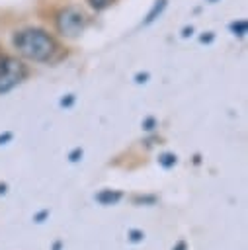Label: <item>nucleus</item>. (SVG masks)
Here are the masks:
<instances>
[{
  "instance_id": "18",
  "label": "nucleus",
  "mask_w": 248,
  "mask_h": 250,
  "mask_svg": "<svg viewBox=\"0 0 248 250\" xmlns=\"http://www.w3.org/2000/svg\"><path fill=\"white\" fill-rule=\"evenodd\" d=\"M6 191H8V186H6L4 182H0V195H4Z\"/></svg>"
},
{
  "instance_id": "6",
  "label": "nucleus",
  "mask_w": 248,
  "mask_h": 250,
  "mask_svg": "<svg viewBox=\"0 0 248 250\" xmlns=\"http://www.w3.org/2000/svg\"><path fill=\"white\" fill-rule=\"evenodd\" d=\"M86 2H88V6H90L92 10H96V12H103V10L111 8L117 0H86Z\"/></svg>"
},
{
  "instance_id": "9",
  "label": "nucleus",
  "mask_w": 248,
  "mask_h": 250,
  "mask_svg": "<svg viewBox=\"0 0 248 250\" xmlns=\"http://www.w3.org/2000/svg\"><path fill=\"white\" fill-rule=\"evenodd\" d=\"M127 236H129V240H131V242H141V240L145 238V232H143V230H139V229H131V230L127 232Z\"/></svg>"
},
{
  "instance_id": "8",
  "label": "nucleus",
  "mask_w": 248,
  "mask_h": 250,
  "mask_svg": "<svg viewBox=\"0 0 248 250\" xmlns=\"http://www.w3.org/2000/svg\"><path fill=\"white\" fill-rule=\"evenodd\" d=\"M246 29H248V25H246L244 20H238V21H232V23H230V31H232L234 35H238V37H242V35L246 33Z\"/></svg>"
},
{
  "instance_id": "4",
  "label": "nucleus",
  "mask_w": 248,
  "mask_h": 250,
  "mask_svg": "<svg viewBox=\"0 0 248 250\" xmlns=\"http://www.w3.org/2000/svg\"><path fill=\"white\" fill-rule=\"evenodd\" d=\"M121 191H115V189H102L100 193H96V201L102 203V205H113L121 199Z\"/></svg>"
},
{
  "instance_id": "14",
  "label": "nucleus",
  "mask_w": 248,
  "mask_h": 250,
  "mask_svg": "<svg viewBox=\"0 0 248 250\" xmlns=\"http://www.w3.org/2000/svg\"><path fill=\"white\" fill-rule=\"evenodd\" d=\"M72 102H74V96H72V94H68L66 98H62V100H61V105H62V107H68V105H72Z\"/></svg>"
},
{
  "instance_id": "19",
  "label": "nucleus",
  "mask_w": 248,
  "mask_h": 250,
  "mask_svg": "<svg viewBox=\"0 0 248 250\" xmlns=\"http://www.w3.org/2000/svg\"><path fill=\"white\" fill-rule=\"evenodd\" d=\"M61 248H62V242H61V240H57V242L53 244V250H61Z\"/></svg>"
},
{
  "instance_id": "16",
  "label": "nucleus",
  "mask_w": 248,
  "mask_h": 250,
  "mask_svg": "<svg viewBox=\"0 0 248 250\" xmlns=\"http://www.w3.org/2000/svg\"><path fill=\"white\" fill-rule=\"evenodd\" d=\"M146 78H148V74H146V72H145V74H137V76H135V82L143 84V82H146Z\"/></svg>"
},
{
  "instance_id": "2",
  "label": "nucleus",
  "mask_w": 248,
  "mask_h": 250,
  "mask_svg": "<svg viewBox=\"0 0 248 250\" xmlns=\"http://www.w3.org/2000/svg\"><path fill=\"white\" fill-rule=\"evenodd\" d=\"M88 25V14L74 4L62 6L57 14H55V29L61 37L64 39H76L84 33Z\"/></svg>"
},
{
  "instance_id": "12",
  "label": "nucleus",
  "mask_w": 248,
  "mask_h": 250,
  "mask_svg": "<svg viewBox=\"0 0 248 250\" xmlns=\"http://www.w3.org/2000/svg\"><path fill=\"white\" fill-rule=\"evenodd\" d=\"M47 217H49V209H43V211H39V213L33 217V221H35V223H43Z\"/></svg>"
},
{
  "instance_id": "17",
  "label": "nucleus",
  "mask_w": 248,
  "mask_h": 250,
  "mask_svg": "<svg viewBox=\"0 0 248 250\" xmlns=\"http://www.w3.org/2000/svg\"><path fill=\"white\" fill-rule=\"evenodd\" d=\"M172 250H187V244H186V240H180Z\"/></svg>"
},
{
  "instance_id": "1",
  "label": "nucleus",
  "mask_w": 248,
  "mask_h": 250,
  "mask_svg": "<svg viewBox=\"0 0 248 250\" xmlns=\"http://www.w3.org/2000/svg\"><path fill=\"white\" fill-rule=\"evenodd\" d=\"M12 47L18 51L20 57L31 62H51L61 51L57 37L37 25L16 29L12 33Z\"/></svg>"
},
{
  "instance_id": "11",
  "label": "nucleus",
  "mask_w": 248,
  "mask_h": 250,
  "mask_svg": "<svg viewBox=\"0 0 248 250\" xmlns=\"http://www.w3.org/2000/svg\"><path fill=\"white\" fill-rule=\"evenodd\" d=\"M82 158V148H74V150H70V154H68V160L70 162H78Z\"/></svg>"
},
{
  "instance_id": "10",
  "label": "nucleus",
  "mask_w": 248,
  "mask_h": 250,
  "mask_svg": "<svg viewBox=\"0 0 248 250\" xmlns=\"http://www.w3.org/2000/svg\"><path fill=\"white\" fill-rule=\"evenodd\" d=\"M154 127H156V119H154V117H146V119L143 121V129H145V131H152Z\"/></svg>"
},
{
  "instance_id": "15",
  "label": "nucleus",
  "mask_w": 248,
  "mask_h": 250,
  "mask_svg": "<svg viewBox=\"0 0 248 250\" xmlns=\"http://www.w3.org/2000/svg\"><path fill=\"white\" fill-rule=\"evenodd\" d=\"M12 137H14V135H12L10 131H8V133H4V135H0V145H6L8 141H12Z\"/></svg>"
},
{
  "instance_id": "13",
  "label": "nucleus",
  "mask_w": 248,
  "mask_h": 250,
  "mask_svg": "<svg viewBox=\"0 0 248 250\" xmlns=\"http://www.w3.org/2000/svg\"><path fill=\"white\" fill-rule=\"evenodd\" d=\"M137 203H156V197L154 195H148V197H135Z\"/></svg>"
},
{
  "instance_id": "5",
  "label": "nucleus",
  "mask_w": 248,
  "mask_h": 250,
  "mask_svg": "<svg viewBox=\"0 0 248 250\" xmlns=\"http://www.w3.org/2000/svg\"><path fill=\"white\" fill-rule=\"evenodd\" d=\"M166 4H168V0H156V2L152 4V8L148 10V14H146V18H145L143 25H148V23H152L156 18H160V16H162V12H164V8H166Z\"/></svg>"
},
{
  "instance_id": "7",
  "label": "nucleus",
  "mask_w": 248,
  "mask_h": 250,
  "mask_svg": "<svg viewBox=\"0 0 248 250\" xmlns=\"http://www.w3.org/2000/svg\"><path fill=\"white\" fill-rule=\"evenodd\" d=\"M176 162H178V158H176L174 152H162V154L158 156V164H160L162 168H172Z\"/></svg>"
},
{
  "instance_id": "3",
  "label": "nucleus",
  "mask_w": 248,
  "mask_h": 250,
  "mask_svg": "<svg viewBox=\"0 0 248 250\" xmlns=\"http://www.w3.org/2000/svg\"><path fill=\"white\" fill-rule=\"evenodd\" d=\"M27 76V66L23 61L12 55L0 57V94H8L18 84H21Z\"/></svg>"
}]
</instances>
